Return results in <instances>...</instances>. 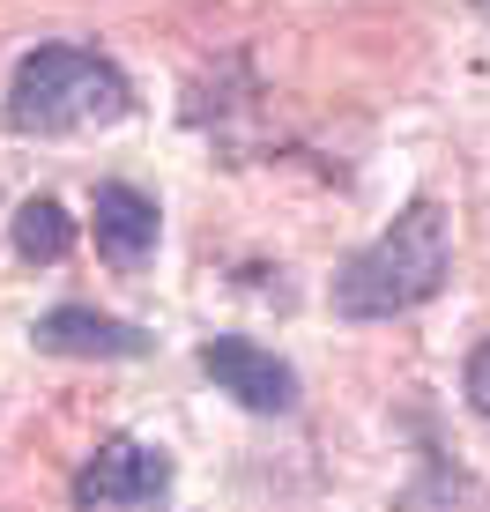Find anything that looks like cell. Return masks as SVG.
<instances>
[{"instance_id": "obj_1", "label": "cell", "mask_w": 490, "mask_h": 512, "mask_svg": "<svg viewBox=\"0 0 490 512\" xmlns=\"http://www.w3.org/2000/svg\"><path fill=\"white\" fill-rule=\"evenodd\" d=\"M446 282H453V223L439 201H409L372 245H357L335 268L327 305L349 327H372V320H401V312L431 305Z\"/></svg>"}, {"instance_id": "obj_2", "label": "cell", "mask_w": 490, "mask_h": 512, "mask_svg": "<svg viewBox=\"0 0 490 512\" xmlns=\"http://www.w3.org/2000/svg\"><path fill=\"white\" fill-rule=\"evenodd\" d=\"M134 112V82L112 52L97 45H38L15 60L8 75V134L23 141H60V134H82V127H119Z\"/></svg>"}, {"instance_id": "obj_3", "label": "cell", "mask_w": 490, "mask_h": 512, "mask_svg": "<svg viewBox=\"0 0 490 512\" xmlns=\"http://www.w3.org/2000/svg\"><path fill=\"white\" fill-rule=\"evenodd\" d=\"M171 453L149 446V438H104V446L90 453V461L75 468V483H67V498H75V512H156L171 498Z\"/></svg>"}, {"instance_id": "obj_4", "label": "cell", "mask_w": 490, "mask_h": 512, "mask_svg": "<svg viewBox=\"0 0 490 512\" xmlns=\"http://www.w3.org/2000/svg\"><path fill=\"white\" fill-rule=\"evenodd\" d=\"M194 364H201V379L216 386V394H231L245 416H297V401H305L290 357H275V349L253 342V334H208L194 349Z\"/></svg>"}, {"instance_id": "obj_5", "label": "cell", "mask_w": 490, "mask_h": 512, "mask_svg": "<svg viewBox=\"0 0 490 512\" xmlns=\"http://www.w3.org/2000/svg\"><path fill=\"white\" fill-rule=\"evenodd\" d=\"M30 349H45V357H82V364H142L156 349L149 327L134 320H112V312L97 305H52L30 320Z\"/></svg>"}, {"instance_id": "obj_6", "label": "cell", "mask_w": 490, "mask_h": 512, "mask_svg": "<svg viewBox=\"0 0 490 512\" xmlns=\"http://www.w3.org/2000/svg\"><path fill=\"white\" fill-rule=\"evenodd\" d=\"M90 231H97V253L112 260L119 275H134V268H149V260H156V238H164V208H156L142 186L104 179V186H97V201H90Z\"/></svg>"}, {"instance_id": "obj_7", "label": "cell", "mask_w": 490, "mask_h": 512, "mask_svg": "<svg viewBox=\"0 0 490 512\" xmlns=\"http://www.w3.org/2000/svg\"><path fill=\"white\" fill-rule=\"evenodd\" d=\"M8 245H15V260H30V268H52V260L75 253V216H67L52 193H23L15 216H8Z\"/></svg>"}, {"instance_id": "obj_8", "label": "cell", "mask_w": 490, "mask_h": 512, "mask_svg": "<svg viewBox=\"0 0 490 512\" xmlns=\"http://www.w3.org/2000/svg\"><path fill=\"white\" fill-rule=\"evenodd\" d=\"M461 394H468V409L490 423V342L468 349V364H461Z\"/></svg>"}, {"instance_id": "obj_9", "label": "cell", "mask_w": 490, "mask_h": 512, "mask_svg": "<svg viewBox=\"0 0 490 512\" xmlns=\"http://www.w3.org/2000/svg\"><path fill=\"white\" fill-rule=\"evenodd\" d=\"M483 15H490V0H483Z\"/></svg>"}]
</instances>
